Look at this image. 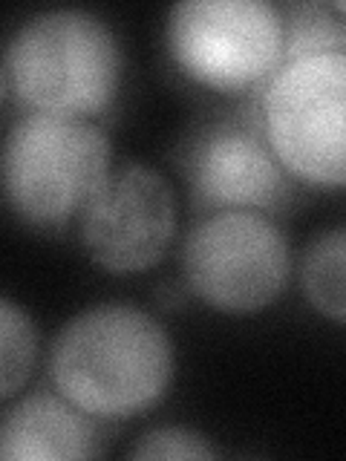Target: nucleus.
I'll use <instances>...</instances> for the list:
<instances>
[{"label":"nucleus","instance_id":"5","mask_svg":"<svg viewBox=\"0 0 346 461\" xmlns=\"http://www.w3.org/2000/svg\"><path fill=\"white\" fill-rule=\"evenodd\" d=\"M168 50L173 64L208 90H254L286 64L280 9L263 0L179 4L168 18Z\"/></svg>","mask_w":346,"mask_h":461},{"label":"nucleus","instance_id":"13","mask_svg":"<svg viewBox=\"0 0 346 461\" xmlns=\"http://www.w3.org/2000/svg\"><path fill=\"white\" fill-rule=\"evenodd\" d=\"M216 450L199 432L185 427H156L136 441L130 458H214Z\"/></svg>","mask_w":346,"mask_h":461},{"label":"nucleus","instance_id":"12","mask_svg":"<svg viewBox=\"0 0 346 461\" xmlns=\"http://www.w3.org/2000/svg\"><path fill=\"white\" fill-rule=\"evenodd\" d=\"M0 343H4L0 346L4 349V384H0V395H4V401H12L35 366L38 338L29 314L14 306L9 297L0 300Z\"/></svg>","mask_w":346,"mask_h":461},{"label":"nucleus","instance_id":"10","mask_svg":"<svg viewBox=\"0 0 346 461\" xmlns=\"http://www.w3.org/2000/svg\"><path fill=\"white\" fill-rule=\"evenodd\" d=\"M300 285L317 314L346 323V228H332L306 245Z\"/></svg>","mask_w":346,"mask_h":461},{"label":"nucleus","instance_id":"4","mask_svg":"<svg viewBox=\"0 0 346 461\" xmlns=\"http://www.w3.org/2000/svg\"><path fill=\"white\" fill-rule=\"evenodd\" d=\"M260 122L295 179L346 187V52L286 61L263 86Z\"/></svg>","mask_w":346,"mask_h":461},{"label":"nucleus","instance_id":"9","mask_svg":"<svg viewBox=\"0 0 346 461\" xmlns=\"http://www.w3.org/2000/svg\"><path fill=\"white\" fill-rule=\"evenodd\" d=\"M90 418L64 395H26L6 410L0 456L6 461H72L98 456V432Z\"/></svg>","mask_w":346,"mask_h":461},{"label":"nucleus","instance_id":"2","mask_svg":"<svg viewBox=\"0 0 346 461\" xmlns=\"http://www.w3.org/2000/svg\"><path fill=\"white\" fill-rule=\"evenodd\" d=\"M119 81L122 47L96 14H35L6 47L4 90L26 113L86 119L110 107Z\"/></svg>","mask_w":346,"mask_h":461},{"label":"nucleus","instance_id":"7","mask_svg":"<svg viewBox=\"0 0 346 461\" xmlns=\"http://www.w3.org/2000/svg\"><path fill=\"white\" fill-rule=\"evenodd\" d=\"M182 173L199 208L274 213L292 199V173L266 139L260 113L231 115L194 133Z\"/></svg>","mask_w":346,"mask_h":461},{"label":"nucleus","instance_id":"3","mask_svg":"<svg viewBox=\"0 0 346 461\" xmlns=\"http://www.w3.org/2000/svg\"><path fill=\"white\" fill-rule=\"evenodd\" d=\"M107 176V136L86 119L26 113L6 139V196L29 225L52 228L81 216Z\"/></svg>","mask_w":346,"mask_h":461},{"label":"nucleus","instance_id":"8","mask_svg":"<svg viewBox=\"0 0 346 461\" xmlns=\"http://www.w3.org/2000/svg\"><path fill=\"white\" fill-rule=\"evenodd\" d=\"M81 242L101 268L136 274L165 257L177 230V199L162 173L122 165L81 211Z\"/></svg>","mask_w":346,"mask_h":461},{"label":"nucleus","instance_id":"6","mask_svg":"<svg viewBox=\"0 0 346 461\" xmlns=\"http://www.w3.org/2000/svg\"><path fill=\"white\" fill-rule=\"evenodd\" d=\"M292 268L283 230L257 211H216L182 245L191 292L225 314H254L280 297Z\"/></svg>","mask_w":346,"mask_h":461},{"label":"nucleus","instance_id":"11","mask_svg":"<svg viewBox=\"0 0 346 461\" xmlns=\"http://www.w3.org/2000/svg\"><path fill=\"white\" fill-rule=\"evenodd\" d=\"M286 61L346 52V14L335 4H288L280 9Z\"/></svg>","mask_w":346,"mask_h":461},{"label":"nucleus","instance_id":"1","mask_svg":"<svg viewBox=\"0 0 346 461\" xmlns=\"http://www.w3.org/2000/svg\"><path fill=\"white\" fill-rule=\"evenodd\" d=\"M55 389L86 415L124 421L162 401L173 375L168 331L133 306H96L58 331L50 355Z\"/></svg>","mask_w":346,"mask_h":461}]
</instances>
